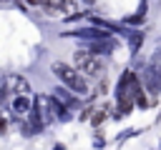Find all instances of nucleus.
<instances>
[{"instance_id": "nucleus-1", "label": "nucleus", "mask_w": 161, "mask_h": 150, "mask_svg": "<svg viewBox=\"0 0 161 150\" xmlns=\"http://www.w3.org/2000/svg\"><path fill=\"white\" fill-rule=\"evenodd\" d=\"M53 72H55V78H60V82H63L70 92H78V95L88 92V80H86L75 68H70V65H65V62H53Z\"/></svg>"}, {"instance_id": "nucleus-2", "label": "nucleus", "mask_w": 161, "mask_h": 150, "mask_svg": "<svg viewBox=\"0 0 161 150\" xmlns=\"http://www.w3.org/2000/svg\"><path fill=\"white\" fill-rule=\"evenodd\" d=\"M75 70L83 78H98L103 72V62H101V58H96V52L78 50L75 52Z\"/></svg>"}, {"instance_id": "nucleus-3", "label": "nucleus", "mask_w": 161, "mask_h": 150, "mask_svg": "<svg viewBox=\"0 0 161 150\" xmlns=\"http://www.w3.org/2000/svg\"><path fill=\"white\" fill-rule=\"evenodd\" d=\"M8 85L15 90V98H28V95H30V82H28L23 75H13Z\"/></svg>"}, {"instance_id": "nucleus-4", "label": "nucleus", "mask_w": 161, "mask_h": 150, "mask_svg": "<svg viewBox=\"0 0 161 150\" xmlns=\"http://www.w3.org/2000/svg\"><path fill=\"white\" fill-rule=\"evenodd\" d=\"M13 110L18 115H25V112L33 110V100L30 98H13Z\"/></svg>"}, {"instance_id": "nucleus-5", "label": "nucleus", "mask_w": 161, "mask_h": 150, "mask_svg": "<svg viewBox=\"0 0 161 150\" xmlns=\"http://www.w3.org/2000/svg\"><path fill=\"white\" fill-rule=\"evenodd\" d=\"M8 88H10V85H8L5 80H0V102H3L5 98H8Z\"/></svg>"}, {"instance_id": "nucleus-6", "label": "nucleus", "mask_w": 161, "mask_h": 150, "mask_svg": "<svg viewBox=\"0 0 161 150\" xmlns=\"http://www.w3.org/2000/svg\"><path fill=\"white\" fill-rule=\"evenodd\" d=\"M103 120H106V112H98V115H96V118H93V125H101V122H103Z\"/></svg>"}, {"instance_id": "nucleus-7", "label": "nucleus", "mask_w": 161, "mask_h": 150, "mask_svg": "<svg viewBox=\"0 0 161 150\" xmlns=\"http://www.w3.org/2000/svg\"><path fill=\"white\" fill-rule=\"evenodd\" d=\"M8 130V122H5V115H0V132Z\"/></svg>"}]
</instances>
